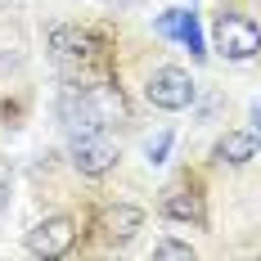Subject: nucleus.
<instances>
[{"instance_id":"obj_1","label":"nucleus","mask_w":261,"mask_h":261,"mask_svg":"<svg viewBox=\"0 0 261 261\" xmlns=\"http://www.w3.org/2000/svg\"><path fill=\"white\" fill-rule=\"evenodd\" d=\"M212 45L216 54H225V59H252L261 50V27L248 18V14H221L216 27H212Z\"/></svg>"},{"instance_id":"obj_2","label":"nucleus","mask_w":261,"mask_h":261,"mask_svg":"<svg viewBox=\"0 0 261 261\" xmlns=\"http://www.w3.org/2000/svg\"><path fill=\"white\" fill-rule=\"evenodd\" d=\"M144 95H149V104H153V108L180 113V108L194 104L198 86H194V77H189L185 68H158L153 77H149V86H144Z\"/></svg>"},{"instance_id":"obj_3","label":"nucleus","mask_w":261,"mask_h":261,"mask_svg":"<svg viewBox=\"0 0 261 261\" xmlns=\"http://www.w3.org/2000/svg\"><path fill=\"white\" fill-rule=\"evenodd\" d=\"M72 162H77L81 176H108L117 167V144L108 140L104 130H90L72 140Z\"/></svg>"},{"instance_id":"obj_4","label":"nucleus","mask_w":261,"mask_h":261,"mask_svg":"<svg viewBox=\"0 0 261 261\" xmlns=\"http://www.w3.org/2000/svg\"><path fill=\"white\" fill-rule=\"evenodd\" d=\"M72 243H77V221L72 216H45L27 234V252L32 257H63Z\"/></svg>"},{"instance_id":"obj_5","label":"nucleus","mask_w":261,"mask_h":261,"mask_svg":"<svg viewBox=\"0 0 261 261\" xmlns=\"http://www.w3.org/2000/svg\"><path fill=\"white\" fill-rule=\"evenodd\" d=\"M50 50H54V59H59L63 68L81 72V68L95 59V41H90L86 32H77V27H54L50 32Z\"/></svg>"},{"instance_id":"obj_6","label":"nucleus","mask_w":261,"mask_h":261,"mask_svg":"<svg viewBox=\"0 0 261 261\" xmlns=\"http://www.w3.org/2000/svg\"><path fill=\"white\" fill-rule=\"evenodd\" d=\"M99 225H104V239H108V243H117V248H122V243H130V239L140 234L144 212L130 207V203H117V207L104 212V221H99Z\"/></svg>"},{"instance_id":"obj_7","label":"nucleus","mask_w":261,"mask_h":261,"mask_svg":"<svg viewBox=\"0 0 261 261\" xmlns=\"http://www.w3.org/2000/svg\"><path fill=\"white\" fill-rule=\"evenodd\" d=\"M162 212H167L171 221H189V225H203V221H207V212H203V198H198L194 189H167V198H162Z\"/></svg>"},{"instance_id":"obj_8","label":"nucleus","mask_w":261,"mask_h":261,"mask_svg":"<svg viewBox=\"0 0 261 261\" xmlns=\"http://www.w3.org/2000/svg\"><path fill=\"white\" fill-rule=\"evenodd\" d=\"M252 158H257V135H248V130H225V135L216 140V162L243 167V162H252Z\"/></svg>"},{"instance_id":"obj_9","label":"nucleus","mask_w":261,"mask_h":261,"mask_svg":"<svg viewBox=\"0 0 261 261\" xmlns=\"http://www.w3.org/2000/svg\"><path fill=\"white\" fill-rule=\"evenodd\" d=\"M158 257L162 261H194V248L189 243H176V239H162L158 243Z\"/></svg>"},{"instance_id":"obj_10","label":"nucleus","mask_w":261,"mask_h":261,"mask_svg":"<svg viewBox=\"0 0 261 261\" xmlns=\"http://www.w3.org/2000/svg\"><path fill=\"white\" fill-rule=\"evenodd\" d=\"M180 41H185L194 54H203V36H198V18H194V14H185V23H180Z\"/></svg>"},{"instance_id":"obj_11","label":"nucleus","mask_w":261,"mask_h":261,"mask_svg":"<svg viewBox=\"0 0 261 261\" xmlns=\"http://www.w3.org/2000/svg\"><path fill=\"white\" fill-rule=\"evenodd\" d=\"M180 23H185V9H171V14H162L158 32H162V36H180Z\"/></svg>"},{"instance_id":"obj_12","label":"nucleus","mask_w":261,"mask_h":261,"mask_svg":"<svg viewBox=\"0 0 261 261\" xmlns=\"http://www.w3.org/2000/svg\"><path fill=\"white\" fill-rule=\"evenodd\" d=\"M167 149H171V130H162L158 140H149V162H167Z\"/></svg>"},{"instance_id":"obj_13","label":"nucleus","mask_w":261,"mask_h":261,"mask_svg":"<svg viewBox=\"0 0 261 261\" xmlns=\"http://www.w3.org/2000/svg\"><path fill=\"white\" fill-rule=\"evenodd\" d=\"M5 203H9V189H5V185H0V212H5Z\"/></svg>"}]
</instances>
